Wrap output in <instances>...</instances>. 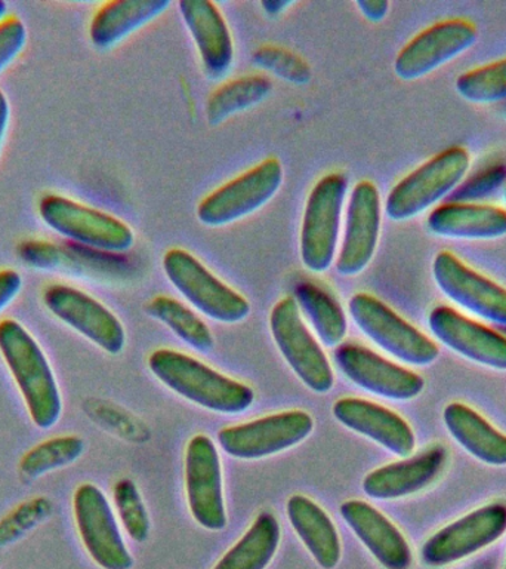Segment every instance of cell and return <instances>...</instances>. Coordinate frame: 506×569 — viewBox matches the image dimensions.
I'll list each match as a JSON object with an SVG mask.
<instances>
[{"label":"cell","instance_id":"6da1fadb","mask_svg":"<svg viewBox=\"0 0 506 569\" xmlns=\"http://www.w3.org/2000/svg\"><path fill=\"white\" fill-rule=\"evenodd\" d=\"M149 369L173 393L211 412L237 416L255 402L252 387L181 351H153L149 356Z\"/></svg>","mask_w":506,"mask_h":569},{"label":"cell","instance_id":"7a4b0ae2","mask_svg":"<svg viewBox=\"0 0 506 569\" xmlns=\"http://www.w3.org/2000/svg\"><path fill=\"white\" fill-rule=\"evenodd\" d=\"M0 355L24 399L31 421L47 430L60 421V386L42 347L20 322L0 320Z\"/></svg>","mask_w":506,"mask_h":569},{"label":"cell","instance_id":"3957f363","mask_svg":"<svg viewBox=\"0 0 506 569\" xmlns=\"http://www.w3.org/2000/svg\"><path fill=\"white\" fill-rule=\"evenodd\" d=\"M470 167L469 151L452 146L402 178L385 199L389 220L407 221L447 198L464 181Z\"/></svg>","mask_w":506,"mask_h":569},{"label":"cell","instance_id":"277c9868","mask_svg":"<svg viewBox=\"0 0 506 569\" xmlns=\"http://www.w3.org/2000/svg\"><path fill=\"white\" fill-rule=\"evenodd\" d=\"M346 193L348 180L344 173L332 172L315 182L306 199L300 253L302 264L313 273H324L336 260Z\"/></svg>","mask_w":506,"mask_h":569},{"label":"cell","instance_id":"5b68a950","mask_svg":"<svg viewBox=\"0 0 506 569\" xmlns=\"http://www.w3.org/2000/svg\"><path fill=\"white\" fill-rule=\"evenodd\" d=\"M163 270L173 288L206 318L234 325L251 315V302L185 249H169L163 257Z\"/></svg>","mask_w":506,"mask_h":569},{"label":"cell","instance_id":"8992f818","mask_svg":"<svg viewBox=\"0 0 506 569\" xmlns=\"http://www.w3.org/2000/svg\"><path fill=\"white\" fill-rule=\"evenodd\" d=\"M348 313L364 337L399 362L426 367L437 360L438 346L380 298L355 293L348 302Z\"/></svg>","mask_w":506,"mask_h":569},{"label":"cell","instance_id":"52a82bcc","mask_svg":"<svg viewBox=\"0 0 506 569\" xmlns=\"http://www.w3.org/2000/svg\"><path fill=\"white\" fill-rule=\"evenodd\" d=\"M270 331L289 368L297 380L317 395L335 386L331 360L314 333L306 327L293 297L283 298L270 313Z\"/></svg>","mask_w":506,"mask_h":569},{"label":"cell","instance_id":"ba28073f","mask_svg":"<svg viewBox=\"0 0 506 569\" xmlns=\"http://www.w3.org/2000/svg\"><path fill=\"white\" fill-rule=\"evenodd\" d=\"M39 216L49 229L95 251L122 253L135 243V234L126 222L64 196H43Z\"/></svg>","mask_w":506,"mask_h":569},{"label":"cell","instance_id":"9c48e42d","mask_svg":"<svg viewBox=\"0 0 506 569\" xmlns=\"http://www.w3.org/2000/svg\"><path fill=\"white\" fill-rule=\"evenodd\" d=\"M283 164L269 158L225 182L199 203L198 220L206 227H224L265 207L283 184Z\"/></svg>","mask_w":506,"mask_h":569},{"label":"cell","instance_id":"30bf717a","mask_svg":"<svg viewBox=\"0 0 506 569\" xmlns=\"http://www.w3.org/2000/svg\"><path fill=\"white\" fill-rule=\"evenodd\" d=\"M314 430V420L302 409L270 413L237 426L224 427L217 443L237 460H261L304 442Z\"/></svg>","mask_w":506,"mask_h":569},{"label":"cell","instance_id":"8fae6325","mask_svg":"<svg viewBox=\"0 0 506 569\" xmlns=\"http://www.w3.org/2000/svg\"><path fill=\"white\" fill-rule=\"evenodd\" d=\"M73 513L80 540L102 569H131L133 558L120 531L109 498L97 485L82 483L73 493Z\"/></svg>","mask_w":506,"mask_h":569},{"label":"cell","instance_id":"7c38bea8","mask_svg":"<svg viewBox=\"0 0 506 569\" xmlns=\"http://www.w3.org/2000/svg\"><path fill=\"white\" fill-rule=\"evenodd\" d=\"M184 482L186 505L195 522L209 531H222L229 523L224 482L216 445L206 435H195L185 447Z\"/></svg>","mask_w":506,"mask_h":569},{"label":"cell","instance_id":"4fadbf2b","mask_svg":"<svg viewBox=\"0 0 506 569\" xmlns=\"http://www.w3.org/2000/svg\"><path fill=\"white\" fill-rule=\"evenodd\" d=\"M506 531V505L492 502L448 523L425 541L422 563L442 568L459 562L499 540Z\"/></svg>","mask_w":506,"mask_h":569},{"label":"cell","instance_id":"5bb4252c","mask_svg":"<svg viewBox=\"0 0 506 569\" xmlns=\"http://www.w3.org/2000/svg\"><path fill=\"white\" fill-rule=\"evenodd\" d=\"M42 298L44 307L58 320L92 345L109 355L122 353L126 345V332L118 316L102 302L64 283L49 284Z\"/></svg>","mask_w":506,"mask_h":569},{"label":"cell","instance_id":"9a60e30c","mask_svg":"<svg viewBox=\"0 0 506 569\" xmlns=\"http://www.w3.org/2000/svg\"><path fill=\"white\" fill-rule=\"evenodd\" d=\"M477 39V27L465 18L435 22L404 44L394 61L395 76L406 82L425 78L468 51Z\"/></svg>","mask_w":506,"mask_h":569},{"label":"cell","instance_id":"2e32d148","mask_svg":"<svg viewBox=\"0 0 506 569\" xmlns=\"http://www.w3.org/2000/svg\"><path fill=\"white\" fill-rule=\"evenodd\" d=\"M335 362L342 376L377 398L403 402L417 398L425 387L419 373L391 362L358 342L346 341L337 346Z\"/></svg>","mask_w":506,"mask_h":569},{"label":"cell","instance_id":"e0dca14e","mask_svg":"<svg viewBox=\"0 0 506 569\" xmlns=\"http://www.w3.org/2000/svg\"><path fill=\"white\" fill-rule=\"evenodd\" d=\"M382 202L375 182H357L346 207L344 236L335 261L337 274L354 278L367 269L380 242Z\"/></svg>","mask_w":506,"mask_h":569},{"label":"cell","instance_id":"ac0fdd59","mask_svg":"<svg viewBox=\"0 0 506 569\" xmlns=\"http://www.w3.org/2000/svg\"><path fill=\"white\" fill-rule=\"evenodd\" d=\"M433 276L439 291L478 318L506 327V288L470 269L451 251L438 252Z\"/></svg>","mask_w":506,"mask_h":569},{"label":"cell","instance_id":"d6986e66","mask_svg":"<svg viewBox=\"0 0 506 569\" xmlns=\"http://www.w3.org/2000/svg\"><path fill=\"white\" fill-rule=\"evenodd\" d=\"M428 327L439 342L457 355L483 367L506 371V337L502 333L448 306L431 310Z\"/></svg>","mask_w":506,"mask_h":569},{"label":"cell","instance_id":"ffe728a7","mask_svg":"<svg viewBox=\"0 0 506 569\" xmlns=\"http://www.w3.org/2000/svg\"><path fill=\"white\" fill-rule=\"evenodd\" d=\"M332 412L346 429L364 436L394 456L406 458L415 451L416 438L411 425L380 403L360 398H341L333 403Z\"/></svg>","mask_w":506,"mask_h":569},{"label":"cell","instance_id":"44dd1931","mask_svg":"<svg viewBox=\"0 0 506 569\" xmlns=\"http://www.w3.org/2000/svg\"><path fill=\"white\" fill-rule=\"evenodd\" d=\"M447 458V449L443 445H433L415 457L377 467L363 479V492L381 501L413 496L443 473Z\"/></svg>","mask_w":506,"mask_h":569},{"label":"cell","instance_id":"7402d4cb","mask_svg":"<svg viewBox=\"0 0 506 569\" xmlns=\"http://www.w3.org/2000/svg\"><path fill=\"white\" fill-rule=\"evenodd\" d=\"M178 8L198 47L204 74L212 80L224 78L233 66L234 43L220 9L211 0H181Z\"/></svg>","mask_w":506,"mask_h":569},{"label":"cell","instance_id":"603a6c76","mask_svg":"<svg viewBox=\"0 0 506 569\" xmlns=\"http://www.w3.org/2000/svg\"><path fill=\"white\" fill-rule=\"evenodd\" d=\"M340 513L355 537L385 569H411L413 555L402 531L363 500L342 502Z\"/></svg>","mask_w":506,"mask_h":569},{"label":"cell","instance_id":"cb8c5ba5","mask_svg":"<svg viewBox=\"0 0 506 569\" xmlns=\"http://www.w3.org/2000/svg\"><path fill=\"white\" fill-rule=\"evenodd\" d=\"M426 227L439 238L499 239L506 234V209L488 203H443L429 212Z\"/></svg>","mask_w":506,"mask_h":569},{"label":"cell","instance_id":"d4e9b609","mask_svg":"<svg viewBox=\"0 0 506 569\" xmlns=\"http://www.w3.org/2000/svg\"><path fill=\"white\" fill-rule=\"evenodd\" d=\"M289 522L320 568L333 569L342 558L340 533L331 516L310 497L292 496L286 502Z\"/></svg>","mask_w":506,"mask_h":569},{"label":"cell","instance_id":"484cf974","mask_svg":"<svg viewBox=\"0 0 506 569\" xmlns=\"http://www.w3.org/2000/svg\"><path fill=\"white\" fill-rule=\"evenodd\" d=\"M169 0H111L102 4L89 26L93 47L110 49L162 16Z\"/></svg>","mask_w":506,"mask_h":569},{"label":"cell","instance_id":"4316f807","mask_svg":"<svg viewBox=\"0 0 506 569\" xmlns=\"http://www.w3.org/2000/svg\"><path fill=\"white\" fill-rule=\"evenodd\" d=\"M444 425L456 442L470 456L488 466H506V435L468 405L448 403L443 412Z\"/></svg>","mask_w":506,"mask_h":569},{"label":"cell","instance_id":"83f0119b","mask_svg":"<svg viewBox=\"0 0 506 569\" xmlns=\"http://www.w3.org/2000/svg\"><path fill=\"white\" fill-rule=\"evenodd\" d=\"M302 318L313 328L314 336L324 347H336L344 342L348 332V320L341 302L320 284L310 282L296 283L293 291Z\"/></svg>","mask_w":506,"mask_h":569},{"label":"cell","instance_id":"f1b7e54d","mask_svg":"<svg viewBox=\"0 0 506 569\" xmlns=\"http://www.w3.org/2000/svg\"><path fill=\"white\" fill-rule=\"evenodd\" d=\"M282 528L271 511H261L242 538L212 569H265L279 549Z\"/></svg>","mask_w":506,"mask_h":569},{"label":"cell","instance_id":"f546056e","mask_svg":"<svg viewBox=\"0 0 506 569\" xmlns=\"http://www.w3.org/2000/svg\"><path fill=\"white\" fill-rule=\"evenodd\" d=\"M273 83L262 74L244 76L230 80L212 92L206 102L209 124L217 127L231 116L252 109L270 97Z\"/></svg>","mask_w":506,"mask_h":569},{"label":"cell","instance_id":"4dcf8cb0","mask_svg":"<svg viewBox=\"0 0 506 569\" xmlns=\"http://www.w3.org/2000/svg\"><path fill=\"white\" fill-rule=\"evenodd\" d=\"M145 313L171 329L182 342L199 353H209L215 346L211 329L190 307L168 296L146 302Z\"/></svg>","mask_w":506,"mask_h":569},{"label":"cell","instance_id":"1f68e13d","mask_svg":"<svg viewBox=\"0 0 506 569\" xmlns=\"http://www.w3.org/2000/svg\"><path fill=\"white\" fill-rule=\"evenodd\" d=\"M84 451L82 438L74 435L55 436L43 440L24 453L20 461L22 476L38 479L78 461Z\"/></svg>","mask_w":506,"mask_h":569},{"label":"cell","instance_id":"d6a6232c","mask_svg":"<svg viewBox=\"0 0 506 569\" xmlns=\"http://www.w3.org/2000/svg\"><path fill=\"white\" fill-rule=\"evenodd\" d=\"M455 88L461 98L474 104L506 101V57L461 74Z\"/></svg>","mask_w":506,"mask_h":569},{"label":"cell","instance_id":"836d02e7","mask_svg":"<svg viewBox=\"0 0 506 569\" xmlns=\"http://www.w3.org/2000/svg\"><path fill=\"white\" fill-rule=\"evenodd\" d=\"M114 509L120 523L133 541L144 542L150 536L149 511L136 485L131 479H120L113 488Z\"/></svg>","mask_w":506,"mask_h":569},{"label":"cell","instance_id":"e575fe53","mask_svg":"<svg viewBox=\"0 0 506 569\" xmlns=\"http://www.w3.org/2000/svg\"><path fill=\"white\" fill-rule=\"evenodd\" d=\"M252 58L253 64L287 83L306 84L313 78V70L308 62L284 48L262 47L253 53Z\"/></svg>","mask_w":506,"mask_h":569},{"label":"cell","instance_id":"d590c367","mask_svg":"<svg viewBox=\"0 0 506 569\" xmlns=\"http://www.w3.org/2000/svg\"><path fill=\"white\" fill-rule=\"evenodd\" d=\"M53 506L47 497L30 498L0 520V545L17 540L52 515Z\"/></svg>","mask_w":506,"mask_h":569},{"label":"cell","instance_id":"8d00e7d4","mask_svg":"<svg viewBox=\"0 0 506 569\" xmlns=\"http://www.w3.org/2000/svg\"><path fill=\"white\" fill-rule=\"evenodd\" d=\"M506 180L505 167H492L477 173L470 178L469 181L464 182L459 189L453 191V202H466V200H474L484 198V196L493 193L499 189Z\"/></svg>","mask_w":506,"mask_h":569},{"label":"cell","instance_id":"74e56055","mask_svg":"<svg viewBox=\"0 0 506 569\" xmlns=\"http://www.w3.org/2000/svg\"><path fill=\"white\" fill-rule=\"evenodd\" d=\"M26 42L27 29L20 18L7 17L0 21V71L20 56Z\"/></svg>","mask_w":506,"mask_h":569},{"label":"cell","instance_id":"f35d334b","mask_svg":"<svg viewBox=\"0 0 506 569\" xmlns=\"http://www.w3.org/2000/svg\"><path fill=\"white\" fill-rule=\"evenodd\" d=\"M21 288L22 278L18 271L12 269L0 270V313L16 300Z\"/></svg>","mask_w":506,"mask_h":569},{"label":"cell","instance_id":"ab89813d","mask_svg":"<svg viewBox=\"0 0 506 569\" xmlns=\"http://www.w3.org/2000/svg\"><path fill=\"white\" fill-rule=\"evenodd\" d=\"M355 7L364 18L372 22L384 20L389 12V2H386V0H358V2H355Z\"/></svg>","mask_w":506,"mask_h":569},{"label":"cell","instance_id":"60d3db41","mask_svg":"<svg viewBox=\"0 0 506 569\" xmlns=\"http://www.w3.org/2000/svg\"><path fill=\"white\" fill-rule=\"evenodd\" d=\"M293 3L295 2H292V0H264V2H261V8L265 16L274 18L291 8Z\"/></svg>","mask_w":506,"mask_h":569},{"label":"cell","instance_id":"b9f144b4","mask_svg":"<svg viewBox=\"0 0 506 569\" xmlns=\"http://www.w3.org/2000/svg\"><path fill=\"white\" fill-rule=\"evenodd\" d=\"M9 102L2 89H0V146H2L4 132H7L9 123Z\"/></svg>","mask_w":506,"mask_h":569},{"label":"cell","instance_id":"7bdbcfd3","mask_svg":"<svg viewBox=\"0 0 506 569\" xmlns=\"http://www.w3.org/2000/svg\"><path fill=\"white\" fill-rule=\"evenodd\" d=\"M8 13V4L0 0V21H3L7 18Z\"/></svg>","mask_w":506,"mask_h":569},{"label":"cell","instance_id":"ee69618b","mask_svg":"<svg viewBox=\"0 0 506 569\" xmlns=\"http://www.w3.org/2000/svg\"><path fill=\"white\" fill-rule=\"evenodd\" d=\"M504 198H505V202H506V190H505V194H504Z\"/></svg>","mask_w":506,"mask_h":569},{"label":"cell","instance_id":"f6af8a7d","mask_svg":"<svg viewBox=\"0 0 506 569\" xmlns=\"http://www.w3.org/2000/svg\"><path fill=\"white\" fill-rule=\"evenodd\" d=\"M505 569H506V560H505Z\"/></svg>","mask_w":506,"mask_h":569}]
</instances>
